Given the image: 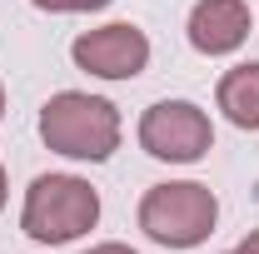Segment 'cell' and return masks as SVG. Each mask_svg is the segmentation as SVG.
Listing matches in <instances>:
<instances>
[{
  "label": "cell",
  "instance_id": "6da1fadb",
  "mask_svg": "<svg viewBox=\"0 0 259 254\" xmlns=\"http://www.w3.org/2000/svg\"><path fill=\"white\" fill-rule=\"evenodd\" d=\"M40 140L55 155H70V159H110L120 145V115L100 95L60 90L40 110Z\"/></svg>",
  "mask_w": 259,
  "mask_h": 254
},
{
  "label": "cell",
  "instance_id": "7a4b0ae2",
  "mask_svg": "<svg viewBox=\"0 0 259 254\" xmlns=\"http://www.w3.org/2000/svg\"><path fill=\"white\" fill-rule=\"evenodd\" d=\"M100 220V194L75 175H40L25 190V234L40 244H70Z\"/></svg>",
  "mask_w": 259,
  "mask_h": 254
},
{
  "label": "cell",
  "instance_id": "3957f363",
  "mask_svg": "<svg viewBox=\"0 0 259 254\" xmlns=\"http://www.w3.org/2000/svg\"><path fill=\"white\" fill-rule=\"evenodd\" d=\"M214 220H220L214 194H209V185H194V180L155 185L140 199V229L164 249H190L199 239H209Z\"/></svg>",
  "mask_w": 259,
  "mask_h": 254
},
{
  "label": "cell",
  "instance_id": "277c9868",
  "mask_svg": "<svg viewBox=\"0 0 259 254\" xmlns=\"http://www.w3.org/2000/svg\"><path fill=\"white\" fill-rule=\"evenodd\" d=\"M140 145L155 159H169V164H194V159L209 155L214 145V130H209V115L190 105V100H160L145 110L140 120Z\"/></svg>",
  "mask_w": 259,
  "mask_h": 254
},
{
  "label": "cell",
  "instance_id": "5b68a950",
  "mask_svg": "<svg viewBox=\"0 0 259 254\" xmlns=\"http://www.w3.org/2000/svg\"><path fill=\"white\" fill-rule=\"evenodd\" d=\"M70 55L80 70H90L100 80H135L145 60H150V40L140 25H130V20H115V25H100V30H85L75 45H70Z\"/></svg>",
  "mask_w": 259,
  "mask_h": 254
},
{
  "label": "cell",
  "instance_id": "8992f818",
  "mask_svg": "<svg viewBox=\"0 0 259 254\" xmlns=\"http://www.w3.org/2000/svg\"><path fill=\"white\" fill-rule=\"evenodd\" d=\"M249 35V5L244 0H199L190 10V45L199 55H229Z\"/></svg>",
  "mask_w": 259,
  "mask_h": 254
},
{
  "label": "cell",
  "instance_id": "52a82bcc",
  "mask_svg": "<svg viewBox=\"0 0 259 254\" xmlns=\"http://www.w3.org/2000/svg\"><path fill=\"white\" fill-rule=\"evenodd\" d=\"M220 110L229 125L239 130H259V65H234L220 80Z\"/></svg>",
  "mask_w": 259,
  "mask_h": 254
},
{
  "label": "cell",
  "instance_id": "ba28073f",
  "mask_svg": "<svg viewBox=\"0 0 259 254\" xmlns=\"http://www.w3.org/2000/svg\"><path fill=\"white\" fill-rule=\"evenodd\" d=\"M40 10H100V5H110V0H35Z\"/></svg>",
  "mask_w": 259,
  "mask_h": 254
},
{
  "label": "cell",
  "instance_id": "9c48e42d",
  "mask_svg": "<svg viewBox=\"0 0 259 254\" xmlns=\"http://www.w3.org/2000/svg\"><path fill=\"white\" fill-rule=\"evenodd\" d=\"M234 254H259V229H254V234H244V244H239Z\"/></svg>",
  "mask_w": 259,
  "mask_h": 254
},
{
  "label": "cell",
  "instance_id": "30bf717a",
  "mask_svg": "<svg viewBox=\"0 0 259 254\" xmlns=\"http://www.w3.org/2000/svg\"><path fill=\"white\" fill-rule=\"evenodd\" d=\"M90 254H135V249H125V244H95Z\"/></svg>",
  "mask_w": 259,
  "mask_h": 254
},
{
  "label": "cell",
  "instance_id": "8fae6325",
  "mask_svg": "<svg viewBox=\"0 0 259 254\" xmlns=\"http://www.w3.org/2000/svg\"><path fill=\"white\" fill-rule=\"evenodd\" d=\"M0 209H5V170H0Z\"/></svg>",
  "mask_w": 259,
  "mask_h": 254
},
{
  "label": "cell",
  "instance_id": "7c38bea8",
  "mask_svg": "<svg viewBox=\"0 0 259 254\" xmlns=\"http://www.w3.org/2000/svg\"><path fill=\"white\" fill-rule=\"evenodd\" d=\"M0 115H5V90H0Z\"/></svg>",
  "mask_w": 259,
  "mask_h": 254
}]
</instances>
